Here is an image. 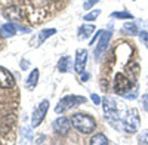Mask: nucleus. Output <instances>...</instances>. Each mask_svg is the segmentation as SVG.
<instances>
[{"label":"nucleus","instance_id":"obj_29","mask_svg":"<svg viewBox=\"0 0 148 145\" xmlns=\"http://www.w3.org/2000/svg\"><path fill=\"white\" fill-rule=\"evenodd\" d=\"M88 79H89V74H84V76L82 77V81H83V80H88Z\"/></svg>","mask_w":148,"mask_h":145},{"label":"nucleus","instance_id":"obj_23","mask_svg":"<svg viewBox=\"0 0 148 145\" xmlns=\"http://www.w3.org/2000/svg\"><path fill=\"white\" fill-rule=\"evenodd\" d=\"M139 37H141L142 43L147 46V49H148V31H141L139 33Z\"/></svg>","mask_w":148,"mask_h":145},{"label":"nucleus","instance_id":"obj_27","mask_svg":"<svg viewBox=\"0 0 148 145\" xmlns=\"http://www.w3.org/2000/svg\"><path fill=\"white\" fill-rule=\"evenodd\" d=\"M102 33H104V30H99V31H96V34H95V37H93V39H92V40H90V46H92V44H93V43H95V40H96V39H98V37H99V36H101V34H102Z\"/></svg>","mask_w":148,"mask_h":145},{"label":"nucleus","instance_id":"obj_26","mask_svg":"<svg viewBox=\"0 0 148 145\" xmlns=\"http://www.w3.org/2000/svg\"><path fill=\"white\" fill-rule=\"evenodd\" d=\"M142 107H144V110L148 113V93L142 96Z\"/></svg>","mask_w":148,"mask_h":145},{"label":"nucleus","instance_id":"obj_3","mask_svg":"<svg viewBox=\"0 0 148 145\" xmlns=\"http://www.w3.org/2000/svg\"><path fill=\"white\" fill-rule=\"evenodd\" d=\"M139 126H141L139 113H138V110L132 108V110L127 111V116L123 120V129H125L127 133H136Z\"/></svg>","mask_w":148,"mask_h":145},{"label":"nucleus","instance_id":"obj_22","mask_svg":"<svg viewBox=\"0 0 148 145\" xmlns=\"http://www.w3.org/2000/svg\"><path fill=\"white\" fill-rule=\"evenodd\" d=\"M98 2H101V0H84V3H83V9H84V10H89V9H92Z\"/></svg>","mask_w":148,"mask_h":145},{"label":"nucleus","instance_id":"obj_7","mask_svg":"<svg viewBox=\"0 0 148 145\" xmlns=\"http://www.w3.org/2000/svg\"><path fill=\"white\" fill-rule=\"evenodd\" d=\"M86 62H88V51L86 49H77L76 52V62H74V71L83 74L84 68H86Z\"/></svg>","mask_w":148,"mask_h":145},{"label":"nucleus","instance_id":"obj_11","mask_svg":"<svg viewBox=\"0 0 148 145\" xmlns=\"http://www.w3.org/2000/svg\"><path fill=\"white\" fill-rule=\"evenodd\" d=\"M56 33V30L55 28H47V30H43V31H40V34L37 36V39H34L33 42H31V44H34V47H39L46 39H49L51 36H53Z\"/></svg>","mask_w":148,"mask_h":145},{"label":"nucleus","instance_id":"obj_18","mask_svg":"<svg viewBox=\"0 0 148 145\" xmlns=\"http://www.w3.org/2000/svg\"><path fill=\"white\" fill-rule=\"evenodd\" d=\"M5 16L8 19H19V10L16 8H9L5 10Z\"/></svg>","mask_w":148,"mask_h":145},{"label":"nucleus","instance_id":"obj_20","mask_svg":"<svg viewBox=\"0 0 148 145\" xmlns=\"http://www.w3.org/2000/svg\"><path fill=\"white\" fill-rule=\"evenodd\" d=\"M99 15H101V10L95 9V10H92V12H90V14H86V15L83 16V19H84V21H95Z\"/></svg>","mask_w":148,"mask_h":145},{"label":"nucleus","instance_id":"obj_10","mask_svg":"<svg viewBox=\"0 0 148 145\" xmlns=\"http://www.w3.org/2000/svg\"><path fill=\"white\" fill-rule=\"evenodd\" d=\"M110 39H111V31H104L102 34H101V40H99V43H98V46L95 47V58L98 59L101 55H102V52L107 49V46H108V43H110Z\"/></svg>","mask_w":148,"mask_h":145},{"label":"nucleus","instance_id":"obj_15","mask_svg":"<svg viewBox=\"0 0 148 145\" xmlns=\"http://www.w3.org/2000/svg\"><path fill=\"white\" fill-rule=\"evenodd\" d=\"M58 70H59V72H68V71H71V59H70V56H62L59 59Z\"/></svg>","mask_w":148,"mask_h":145},{"label":"nucleus","instance_id":"obj_14","mask_svg":"<svg viewBox=\"0 0 148 145\" xmlns=\"http://www.w3.org/2000/svg\"><path fill=\"white\" fill-rule=\"evenodd\" d=\"M16 33V27L14 24H3L2 27H0V36L2 37H10V36H14Z\"/></svg>","mask_w":148,"mask_h":145},{"label":"nucleus","instance_id":"obj_13","mask_svg":"<svg viewBox=\"0 0 148 145\" xmlns=\"http://www.w3.org/2000/svg\"><path fill=\"white\" fill-rule=\"evenodd\" d=\"M37 81H39V70H33L31 71V74L28 76V79H27V81H25V88L28 89V90H33L36 86H37Z\"/></svg>","mask_w":148,"mask_h":145},{"label":"nucleus","instance_id":"obj_5","mask_svg":"<svg viewBox=\"0 0 148 145\" xmlns=\"http://www.w3.org/2000/svg\"><path fill=\"white\" fill-rule=\"evenodd\" d=\"M130 88H132V81L125 74H121V72L116 74V79H114V90H116V93L123 96L130 90Z\"/></svg>","mask_w":148,"mask_h":145},{"label":"nucleus","instance_id":"obj_25","mask_svg":"<svg viewBox=\"0 0 148 145\" xmlns=\"http://www.w3.org/2000/svg\"><path fill=\"white\" fill-rule=\"evenodd\" d=\"M90 99L93 101V104H95V105H99V104L102 102V101H101V98H99V96H98L96 93H92V95H90Z\"/></svg>","mask_w":148,"mask_h":145},{"label":"nucleus","instance_id":"obj_17","mask_svg":"<svg viewBox=\"0 0 148 145\" xmlns=\"http://www.w3.org/2000/svg\"><path fill=\"white\" fill-rule=\"evenodd\" d=\"M107 144H108V138L102 133H96L89 141V145H107Z\"/></svg>","mask_w":148,"mask_h":145},{"label":"nucleus","instance_id":"obj_4","mask_svg":"<svg viewBox=\"0 0 148 145\" xmlns=\"http://www.w3.org/2000/svg\"><path fill=\"white\" fill-rule=\"evenodd\" d=\"M47 110H49V101H47V99H43L39 105L34 108L33 117H31V124H33V127H37V126L43 122V118H45Z\"/></svg>","mask_w":148,"mask_h":145},{"label":"nucleus","instance_id":"obj_12","mask_svg":"<svg viewBox=\"0 0 148 145\" xmlns=\"http://www.w3.org/2000/svg\"><path fill=\"white\" fill-rule=\"evenodd\" d=\"M93 31H95L93 25H84V24H83V25L79 28V36H77V37H79V40H88L90 36L93 34Z\"/></svg>","mask_w":148,"mask_h":145},{"label":"nucleus","instance_id":"obj_9","mask_svg":"<svg viewBox=\"0 0 148 145\" xmlns=\"http://www.w3.org/2000/svg\"><path fill=\"white\" fill-rule=\"evenodd\" d=\"M14 84H15L14 76H12L5 67H0V88L2 89H10Z\"/></svg>","mask_w":148,"mask_h":145},{"label":"nucleus","instance_id":"obj_8","mask_svg":"<svg viewBox=\"0 0 148 145\" xmlns=\"http://www.w3.org/2000/svg\"><path fill=\"white\" fill-rule=\"evenodd\" d=\"M102 107H104V113L107 117H114L119 118V111H117V104L113 98L110 96H105L102 99Z\"/></svg>","mask_w":148,"mask_h":145},{"label":"nucleus","instance_id":"obj_19","mask_svg":"<svg viewBox=\"0 0 148 145\" xmlns=\"http://www.w3.org/2000/svg\"><path fill=\"white\" fill-rule=\"evenodd\" d=\"M111 16L113 18H120V19H133L132 14H129V12H113Z\"/></svg>","mask_w":148,"mask_h":145},{"label":"nucleus","instance_id":"obj_24","mask_svg":"<svg viewBox=\"0 0 148 145\" xmlns=\"http://www.w3.org/2000/svg\"><path fill=\"white\" fill-rule=\"evenodd\" d=\"M138 142L139 144H148V132H142L138 138Z\"/></svg>","mask_w":148,"mask_h":145},{"label":"nucleus","instance_id":"obj_28","mask_svg":"<svg viewBox=\"0 0 148 145\" xmlns=\"http://www.w3.org/2000/svg\"><path fill=\"white\" fill-rule=\"evenodd\" d=\"M21 67H22V68H27V67H28V61H25V62L21 61Z\"/></svg>","mask_w":148,"mask_h":145},{"label":"nucleus","instance_id":"obj_2","mask_svg":"<svg viewBox=\"0 0 148 145\" xmlns=\"http://www.w3.org/2000/svg\"><path fill=\"white\" fill-rule=\"evenodd\" d=\"M84 102H86L84 96L68 95V96H64V98L58 102L55 111H56L58 114H61V113H64V111H67V110H71V108L77 107V105H80V104H84Z\"/></svg>","mask_w":148,"mask_h":145},{"label":"nucleus","instance_id":"obj_16","mask_svg":"<svg viewBox=\"0 0 148 145\" xmlns=\"http://www.w3.org/2000/svg\"><path fill=\"white\" fill-rule=\"evenodd\" d=\"M121 33L123 34H127V36H135L138 34V27L135 22H125V25L121 28Z\"/></svg>","mask_w":148,"mask_h":145},{"label":"nucleus","instance_id":"obj_6","mask_svg":"<svg viewBox=\"0 0 148 145\" xmlns=\"http://www.w3.org/2000/svg\"><path fill=\"white\" fill-rule=\"evenodd\" d=\"M71 126H73V124H71V120L67 118V117H58L55 122H53V129H55L56 133L61 135V136L68 135Z\"/></svg>","mask_w":148,"mask_h":145},{"label":"nucleus","instance_id":"obj_1","mask_svg":"<svg viewBox=\"0 0 148 145\" xmlns=\"http://www.w3.org/2000/svg\"><path fill=\"white\" fill-rule=\"evenodd\" d=\"M70 120H71L73 127L77 129L80 133H84V135L92 133L96 127L93 117H90L89 114H74V116H71Z\"/></svg>","mask_w":148,"mask_h":145},{"label":"nucleus","instance_id":"obj_21","mask_svg":"<svg viewBox=\"0 0 148 145\" xmlns=\"http://www.w3.org/2000/svg\"><path fill=\"white\" fill-rule=\"evenodd\" d=\"M123 96H125V98H127V99H135V98L138 96V84H135V88H133L132 92L129 90L126 95H123Z\"/></svg>","mask_w":148,"mask_h":145}]
</instances>
